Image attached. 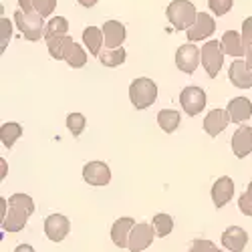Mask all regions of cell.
Wrapping results in <instances>:
<instances>
[{"label":"cell","instance_id":"20","mask_svg":"<svg viewBox=\"0 0 252 252\" xmlns=\"http://www.w3.org/2000/svg\"><path fill=\"white\" fill-rule=\"evenodd\" d=\"M226 111L230 113V117H232L234 123H244L252 115V103L246 97H236L232 101H228V109Z\"/></svg>","mask_w":252,"mask_h":252},{"label":"cell","instance_id":"1","mask_svg":"<svg viewBox=\"0 0 252 252\" xmlns=\"http://www.w3.org/2000/svg\"><path fill=\"white\" fill-rule=\"evenodd\" d=\"M34 212V202L27 194H14L8 198V212L2 216V228L6 232H18Z\"/></svg>","mask_w":252,"mask_h":252},{"label":"cell","instance_id":"11","mask_svg":"<svg viewBox=\"0 0 252 252\" xmlns=\"http://www.w3.org/2000/svg\"><path fill=\"white\" fill-rule=\"evenodd\" d=\"M156 236V230H152L150 224H135V228L131 230V236H129V250L131 252H141L148 246H152Z\"/></svg>","mask_w":252,"mask_h":252},{"label":"cell","instance_id":"8","mask_svg":"<svg viewBox=\"0 0 252 252\" xmlns=\"http://www.w3.org/2000/svg\"><path fill=\"white\" fill-rule=\"evenodd\" d=\"M69 230H71V222H69L67 216H63V214H51V216L45 218V234L53 242L65 240L67 234H69Z\"/></svg>","mask_w":252,"mask_h":252},{"label":"cell","instance_id":"15","mask_svg":"<svg viewBox=\"0 0 252 252\" xmlns=\"http://www.w3.org/2000/svg\"><path fill=\"white\" fill-rule=\"evenodd\" d=\"M232 196H234V182L230 180L228 176L218 178L214 182V186H212V202H214V206L216 208L226 206L230 200H232Z\"/></svg>","mask_w":252,"mask_h":252},{"label":"cell","instance_id":"7","mask_svg":"<svg viewBox=\"0 0 252 252\" xmlns=\"http://www.w3.org/2000/svg\"><path fill=\"white\" fill-rule=\"evenodd\" d=\"M200 61H202V51L196 49L192 43L190 45H182L176 53V65L180 71L188 73V75H192L198 65H200Z\"/></svg>","mask_w":252,"mask_h":252},{"label":"cell","instance_id":"34","mask_svg":"<svg viewBox=\"0 0 252 252\" xmlns=\"http://www.w3.org/2000/svg\"><path fill=\"white\" fill-rule=\"evenodd\" d=\"M242 38H244V45L246 47L252 45V16H248L244 23H242Z\"/></svg>","mask_w":252,"mask_h":252},{"label":"cell","instance_id":"38","mask_svg":"<svg viewBox=\"0 0 252 252\" xmlns=\"http://www.w3.org/2000/svg\"><path fill=\"white\" fill-rule=\"evenodd\" d=\"M246 65L252 69V45L246 47Z\"/></svg>","mask_w":252,"mask_h":252},{"label":"cell","instance_id":"16","mask_svg":"<svg viewBox=\"0 0 252 252\" xmlns=\"http://www.w3.org/2000/svg\"><path fill=\"white\" fill-rule=\"evenodd\" d=\"M232 152L236 158H246L252 152V127L248 125H240V127L234 131L232 137Z\"/></svg>","mask_w":252,"mask_h":252},{"label":"cell","instance_id":"28","mask_svg":"<svg viewBox=\"0 0 252 252\" xmlns=\"http://www.w3.org/2000/svg\"><path fill=\"white\" fill-rule=\"evenodd\" d=\"M67 31H69V20L65 16H53L47 23V34H67Z\"/></svg>","mask_w":252,"mask_h":252},{"label":"cell","instance_id":"21","mask_svg":"<svg viewBox=\"0 0 252 252\" xmlns=\"http://www.w3.org/2000/svg\"><path fill=\"white\" fill-rule=\"evenodd\" d=\"M45 40H47V49H49L51 57L57 59V61L65 59V51L73 43V38L67 36V34H47Z\"/></svg>","mask_w":252,"mask_h":252},{"label":"cell","instance_id":"22","mask_svg":"<svg viewBox=\"0 0 252 252\" xmlns=\"http://www.w3.org/2000/svg\"><path fill=\"white\" fill-rule=\"evenodd\" d=\"M83 43H85V47L89 49V53L93 57H99L101 55V47L105 45L103 31L97 29V27H87L85 31H83Z\"/></svg>","mask_w":252,"mask_h":252},{"label":"cell","instance_id":"18","mask_svg":"<svg viewBox=\"0 0 252 252\" xmlns=\"http://www.w3.org/2000/svg\"><path fill=\"white\" fill-rule=\"evenodd\" d=\"M222 49H224V53L226 55H230V57H234V59H238V57H246V45H244V38H242V34H238L236 31H226L224 34H222Z\"/></svg>","mask_w":252,"mask_h":252},{"label":"cell","instance_id":"29","mask_svg":"<svg viewBox=\"0 0 252 252\" xmlns=\"http://www.w3.org/2000/svg\"><path fill=\"white\" fill-rule=\"evenodd\" d=\"M85 123H87V119H85V115H83V113H69L67 115V127H69V131L75 137L83 133V129H85Z\"/></svg>","mask_w":252,"mask_h":252},{"label":"cell","instance_id":"19","mask_svg":"<svg viewBox=\"0 0 252 252\" xmlns=\"http://www.w3.org/2000/svg\"><path fill=\"white\" fill-rule=\"evenodd\" d=\"M133 228H135L133 218H119V220H115V224L111 228V240L115 242V246H119V248L129 246V236H131Z\"/></svg>","mask_w":252,"mask_h":252},{"label":"cell","instance_id":"24","mask_svg":"<svg viewBox=\"0 0 252 252\" xmlns=\"http://www.w3.org/2000/svg\"><path fill=\"white\" fill-rule=\"evenodd\" d=\"M63 61H67V65L71 69H81V67H85V63H87V53L83 51L81 45L77 43H71L65 51V59Z\"/></svg>","mask_w":252,"mask_h":252},{"label":"cell","instance_id":"12","mask_svg":"<svg viewBox=\"0 0 252 252\" xmlns=\"http://www.w3.org/2000/svg\"><path fill=\"white\" fill-rule=\"evenodd\" d=\"M230 121H232V117H230V113L226 109H212L204 117V129L208 135L216 137L218 133H222L228 127Z\"/></svg>","mask_w":252,"mask_h":252},{"label":"cell","instance_id":"2","mask_svg":"<svg viewBox=\"0 0 252 252\" xmlns=\"http://www.w3.org/2000/svg\"><path fill=\"white\" fill-rule=\"evenodd\" d=\"M165 16L176 31H188L196 23L198 12L190 0H174V2H170V6L165 8Z\"/></svg>","mask_w":252,"mask_h":252},{"label":"cell","instance_id":"32","mask_svg":"<svg viewBox=\"0 0 252 252\" xmlns=\"http://www.w3.org/2000/svg\"><path fill=\"white\" fill-rule=\"evenodd\" d=\"M238 208H240L242 214L252 216V194H250V192H244V194L238 198Z\"/></svg>","mask_w":252,"mask_h":252},{"label":"cell","instance_id":"33","mask_svg":"<svg viewBox=\"0 0 252 252\" xmlns=\"http://www.w3.org/2000/svg\"><path fill=\"white\" fill-rule=\"evenodd\" d=\"M216 250V246H214V242H210V240H194L192 242V246H190V252H214Z\"/></svg>","mask_w":252,"mask_h":252},{"label":"cell","instance_id":"10","mask_svg":"<svg viewBox=\"0 0 252 252\" xmlns=\"http://www.w3.org/2000/svg\"><path fill=\"white\" fill-rule=\"evenodd\" d=\"M214 31H216L214 18L210 16L208 12H198L196 23L186 31V34H188V38H190V43H196V40H204L208 36H212Z\"/></svg>","mask_w":252,"mask_h":252},{"label":"cell","instance_id":"3","mask_svg":"<svg viewBox=\"0 0 252 252\" xmlns=\"http://www.w3.org/2000/svg\"><path fill=\"white\" fill-rule=\"evenodd\" d=\"M14 23L18 27V31L25 34V38L29 40H40L47 34V27H45V18L38 12H23L16 10L14 12Z\"/></svg>","mask_w":252,"mask_h":252},{"label":"cell","instance_id":"4","mask_svg":"<svg viewBox=\"0 0 252 252\" xmlns=\"http://www.w3.org/2000/svg\"><path fill=\"white\" fill-rule=\"evenodd\" d=\"M156 97H158V85L152 79L139 77V79L131 81V85H129V99H131L135 109H148L150 105H154Z\"/></svg>","mask_w":252,"mask_h":252},{"label":"cell","instance_id":"26","mask_svg":"<svg viewBox=\"0 0 252 252\" xmlns=\"http://www.w3.org/2000/svg\"><path fill=\"white\" fill-rule=\"evenodd\" d=\"M125 57H127V53H125L123 47L121 49H107V51H101L99 61L105 67H119L125 63Z\"/></svg>","mask_w":252,"mask_h":252},{"label":"cell","instance_id":"25","mask_svg":"<svg viewBox=\"0 0 252 252\" xmlns=\"http://www.w3.org/2000/svg\"><path fill=\"white\" fill-rule=\"evenodd\" d=\"M23 135V127H20L18 123H4L2 127H0V141H2V145L6 150H10L14 141Z\"/></svg>","mask_w":252,"mask_h":252},{"label":"cell","instance_id":"31","mask_svg":"<svg viewBox=\"0 0 252 252\" xmlns=\"http://www.w3.org/2000/svg\"><path fill=\"white\" fill-rule=\"evenodd\" d=\"M208 6L216 16H224L232 8V0H208Z\"/></svg>","mask_w":252,"mask_h":252},{"label":"cell","instance_id":"5","mask_svg":"<svg viewBox=\"0 0 252 252\" xmlns=\"http://www.w3.org/2000/svg\"><path fill=\"white\" fill-rule=\"evenodd\" d=\"M224 49H222V43L218 40H208V43L202 47V65L208 73L210 79H216L222 65H224Z\"/></svg>","mask_w":252,"mask_h":252},{"label":"cell","instance_id":"36","mask_svg":"<svg viewBox=\"0 0 252 252\" xmlns=\"http://www.w3.org/2000/svg\"><path fill=\"white\" fill-rule=\"evenodd\" d=\"M18 4H20V10H23V12H34L32 0H18Z\"/></svg>","mask_w":252,"mask_h":252},{"label":"cell","instance_id":"41","mask_svg":"<svg viewBox=\"0 0 252 252\" xmlns=\"http://www.w3.org/2000/svg\"><path fill=\"white\" fill-rule=\"evenodd\" d=\"M214 252H224V250H220V248H216V250H214Z\"/></svg>","mask_w":252,"mask_h":252},{"label":"cell","instance_id":"40","mask_svg":"<svg viewBox=\"0 0 252 252\" xmlns=\"http://www.w3.org/2000/svg\"><path fill=\"white\" fill-rule=\"evenodd\" d=\"M246 192H250V194H252V182H250V186H248V190H246Z\"/></svg>","mask_w":252,"mask_h":252},{"label":"cell","instance_id":"39","mask_svg":"<svg viewBox=\"0 0 252 252\" xmlns=\"http://www.w3.org/2000/svg\"><path fill=\"white\" fill-rule=\"evenodd\" d=\"M79 2H81L83 6H87V8H91V6H95V4H97V0H79Z\"/></svg>","mask_w":252,"mask_h":252},{"label":"cell","instance_id":"6","mask_svg":"<svg viewBox=\"0 0 252 252\" xmlns=\"http://www.w3.org/2000/svg\"><path fill=\"white\" fill-rule=\"evenodd\" d=\"M180 105H182V109L186 111L188 117H194L198 113H202V109L206 107V93L204 89L200 87H186L182 93H180Z\"/></svg>","mask_w":252,"mask_h":252},{"label":"cell","instance_id":"13","mask_svg":"<svg viewBox=\"0 0 252 252\" xmlns=\"http://www.w3.org/2000/svg\"><path fill=\"white\" fill-rule=\"evenodd\" d=\"M228 77L232 85L238 89H250L252 87V69L246 65V61L236 59L228 69Z\"/></svg>","mask_w":252,"mask_h":252},{"label":"cell","instance_id":"27","mask_svg":"<svg viewBox=\"0 0 252 252\" xmlns=\"http://www.w3.org/2000/svg\"><path fill=\"white\" fill-rule=\"evenodd\" d=\"M154 230H156V236L163 238L167 236L174 230V220L170 214H156L154 216Z\"/></svg>","mask_w":252,"mask_h":252},{"label":"cell","instance_id":"35","mask_svg":"<svg viewBox=\"0 0 252 252\" xmlns=\"http://www.w3.org/2000/svg\"><path fill=\"white\" fill-rule=\"evenodd\" d=\"M0 25H2V51H4L6 49V38H10V23L6 18H2Z\"/></svg>","mask_w":252,"mask_h":252},{"label":"cell","instance_id":"30","mask_svg":"<svg viewBox=\"0 0 252 252\" xmlns=\"http://www.w3.org/2000/svg\"><path fill=\"white\" fill-rule=\"evenodd\" d=\"M32 6H34V12H38L43 18H47L55 12L57 0H32Z\"/></svg>","mask_w":252,"mask_h":252},{"label":"cell","instance_id":"37","mask_svg":"<svg viewBox=\"0 0 252 252\" xmlns=\"http://www.w3.org/2000/svg\"><path fill=\"white\" fill-rule=\"evenodd\" d=\"M14 252H34V248L31 244H20V246L14 248Z\"/></svg>","mask_w":252,"mask_h":252},{"label":"cell","instance_id":"17","mask_svg":"<svg viewBox=\"0 0 252 252\" xmlns=\"http://www.w3.org/2000/svg\"><path fill=\"white\" fill-rule=\"evenodd\" d=\"M246 242H248V234L240 226H230L222 234V246H226L230 252H242Z\"/></svg>","mask_w":252,"mask_h":252},{"label":"cell","instance_id":"9","mask_svg":"<svg viewBox=\"0 0 252 252\" xmlns=\"http://www.w3.org/2000/svg\"><path fill=\"white\" fill-rule=\"evenodd\" d=\"M83 180L91 186H107L111 182V170L105 161H89L83 167Z\"/></svg>","mask_w":252,"mask_h":252},{"label":"cell","instance_id":"23","mask_svg":"<svg viewBox=\"0 0 252 252\" xmlns=\"http://www.w3.org/2000/svg\"><path fill=\"white\" fill-rule=\"evenodd\" d=\"M180 121H182V117H180V113L178 111H174V109H161L159 113H158V125L165 131V133H174L178 127H180Z\"/></svg>","mask_w":252,"mask_h":252},{"label":"cell","instance_id":"14","mask_svg":"<svg viewBox=\"0 0 252 252\" xmlns=\"http://www.w3.org/2000/svg\"><path fill=\"white\" fill-rule=\"evenodd\" d=\"M103 40L107 49H121L123 40H125V27L119 20H105L103 25Z\"/></svg>","mask_w":252,"mask_h":252}]
</instances>
